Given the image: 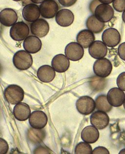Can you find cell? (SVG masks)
I'll return each instance as SVG.
<instances>
[{
  "instance_id": "38",
  "label": "cell",
  "mask_w": 125,
  "mask_h": 154,
  "mask_svg": "<svg viewBox=\"0 0 125 154\" xmlns=\"http://www.w3.org/2000/svg\"><path fill=\"white\" fill-rule=\"evenodd\" d=\"M125 154V149H122V150L120 151V152H119V154Z\"/></svg>"
},
{
  "instance_id": "23",
  "label": "cell",
  "mask_w": 125,
  "mask_h": 154,
  "mask_svg": "<svg viewBox=\"0 0 125 154\" xmlns=\"http://www.w3.org/2000/svg\"><path fill=\"white\" fill-rule=\"evenodd\" d=\"M99 133L97 128L93 126H88L84 128L81 133V138L87 143H94L99 139Z\"/></svg>"
},
{
  "instance_id": "11",
  "label": "cell",
  "mask_w": 125,
  "mask_h": 154,
  "mask_svg": "<svg viewBox=\"0 0 125 154\" xmlns=\"http://www.w3.org/2000/svg\"><path fill=\"white\" fill-rule=\"evenodd\" d=\"M47 115L42 111L33 112L29 118V123L32 128L42 129L45 127L47 122Z\"/></svg>"
},
{
  "instance_id": "7",
  "label": "cell",
  "mask_w": 125,
  "mask_h": 154,
  "mask_svg": "<svg viewBox=\"0 0 125 154\" xmlns=\"http://www.w3.org/2000/svg\"><path fill=\"white\" fill-rule=\"evenodd\" d=\"M41 16L46 19L53 18L58 11L59 6L54 0H45L39 7Z\"/></svg>"
},
{
  "instance_id": "19",
  "label": "cell",
  "mask_w": 125,
  "mask_h": 154,
  "mask_svg": "<svg viewBox=\"0 0 125 154\" xmlns=\"http://www.w3.org/2000/svg\"><path fill=\"white\" fill-rule=\"evenodd\" d=\"M69 59L66 55L59 54L55 56L51 61V66L55 71L58 72H66L69 67Z\"/></svg>"
},
{
  "instance_id": "36",
  "label": "cell",
  "mask_w": 125,
  "mask_h": 154,
  "mask_svg": "<svg viewBox=\"0 0 125 154\" xmlns=\"http://www.w3.org/2000/svg\"><path fill=\"white\" fill-rule=\"evenodd\" d=\"M30 1L32 3L38 4H41L43 3V2H44L45 0H30Z\"/></svg>"
},
{
  "instance_id": "35",
  "label": "cell",
  "mask_w": 125,
  "mask_h": 154,
  "mask_svg": "<svg viewBox=\"0 0 125 154\" xmlns=\"http://www.w3.org/2000/svg\"><path fill=\"white\" fill-rule=\"evenodd\" d=\"M101 3L105 4H109L113 2L114 0H98Z\"/></svg>"
},
{
  "instance_id": "17",
  "label": "cell",
  "mask_w": 125,
  "mask_h": 154,
  "mask_svg": "<svg viewBox=\"0 0 125 154\" xmlns=\"http://www.w3.org/2000/svg\"><path fill=\"white\" fill-rule=\"evenodd\" d=\"M18 15L11 8H5L0 12V23L4 26H12L17 22Z\"/></svg>"
},
{
  "instance_id": "8",
  "label": "cell",
  "mask_w": 125,
  "mask_h": 154,
  "mask_svg": "<svg viewBox=\"0 0 125 154\" xmlns=\"http://www.w3.org/2000/svg\"><path fill=\"white\" fill-rule=\"evenodd\" d=\"M102 40L106 46L109 47H115L120 43L121 36L116 29L109 28L103 32Z\"/></svg>"
},
{
  "instance_id": "1",
  "label": "cell",
  "mask_w": 125,
  "mask_h": 154,
  "mask_svg": "<svg viewBox=\"0 0 125 154\" xmlns=\"http://www.w3.org/2000/svg\"><path fill=\"white\" fill-rule=\"evenodd\" d=\"M13 63L15 68L21 71L29 69L33 64L32 57L29 52L20 50L14 54Z\"/></svg>"
},
{
  "instance_id": "5",
  "label": "cell",
  "mask_w": 125,
  "mask_h": 154,
  "mask_svg": "<svg viewBox=\"0 0 125 154\" xmlns=\"http://www.w3.org/2000/svg\"><path fill=\"white\" fill-rule=\"evenodd\" d=\"M29 34V29L23 22H19L12 26L10 30V36L16 41L25 40Z\"/></svg>"
},
{
  "instance_id": "6",
  "label": "cell",
  "mask_w": 125,
  "mask_h": 154,
  "mask_svg": "<svg viewBox=\"0 0 125 154\" xmlns=\"http://www.w3.org/2000/svg\"><path fill=\"white\" fill-rule=\"evenodd\" d=\"M76 107L78 112L84 115L91 114L96 108L95 101L88 96L80 97L76 102Z\"/></svg>"
},
{
  "instance_id": "15",
  "label": "cell",
  "mask_w": 125,
  "mask_h": 154,
  "mask_svg": "<svg viewBox=\"0 0 125 154\" xmlns=\"http://www.w3.org/2000/svg\"><path fill=\"white\" fill-rule=\"evenodd\" d=\"M41 40L35 35L27 36L23 41V47L26 51L29 54H36L42 48Z\"/></svg>"
},
{
  "instance_id": "27",
  "label": "cell",
  "mask_w": 125,
  "mask_h": 154,
  "mask_svg": "<svg viewBox=\"0 0 125 154\" xmlns=\"http://www.w3.org/2000/svg\"><path fill=\"white\" fill-rule=\"evenodd\" d=\"M107 81L105 79L99 76H94L90 81V87L93 91H103L106 86Z\"/></svg>"
},
{
  "instance_id": "10",
  "label": "cell",
  "mask_w": 125,
  "mask_h": 154,
  "mask_svg": "<svg viewBox=\"0 0 125 154\" xmlns=\"http://www.w3.org/2000/svg\"><path fill=\"white\" fill-rule=\"evenodd\" d=\"M30 30L33 35L39 38H43L46 36L49 32L50 26L46 20L43 19H38L31 23Z\"/></svg>"
},
{
  "instance_id": "12",
  "label": "cell",
  "mask_w": 125,
  "mask_h": 154,
  "mask_svg": "<svg viewBox=\"0 0 125 154\" xmlns=\"http://www.w3.org/2000/svg\"><path fill=\"white\" fill-rule=\"evenodd\" d=\"M91 125L97 129H104L109 123V119L106 112L97 111L94 112L90 117Z\"/></svg>"
},
{
  "instance_id": "26",
  "label": "cell",
  "mask_w": 125,
  "mask_h": 154,
  "mask_svg": "<svg viewBox=\"0 0 125 154\" xmlns=\"http://www.w3.org/2000/svg\"><path fill=\"white\" fill-rule=\"evenodd\" d=\"M95 107L98 111L108 112L112 109V106L108 102L107 96L104 94L98 96L95 99Z\"/></svg>"
},
{
  "instance_id": "21",
  "label": "cell",
  "mask_w": 125,
  "mask_h": 154,
  "mask_svg": "<svg viewBox=\"0 0 125 154\" xmlns=\"http://www.w3.org/2000/svg\"><path fill=\"white\" fill-rule=\"evenodd\" d=\"M55 72L52 67L49 65H43L38 69L37 75L43 82H50L55 76Z\"/></svg>"
},
{
  "instance_id": "2",
  "label": "cell",
  "mask_w": 125,
  "mask_h": 154,
  "mask_svg": "<svg viewBox=\"0 0 125 154\" xmlns=\"http://www.w3.org/2000/svg\"><path fill=\"white\" fill-rule=\"evenodd\" d=\"M6 100L12 105H16L22 101L24 98L23 89L17 85H10L4 91Z\"/></svg>"
},
{
  "instance_id": "22",
  "label": "cell",
  "mask_w": 125,
  "mask_h": 154,
  "mask_svg": "<svg viewBox=\"0 0 125 154\" xmlns=\"http://www.w3.org/2000/svg\"><path fill=\"white\" fill-rule=\"evenodd\" d=\"M76 40L83 48H88L95 40V36L90 30L84 29L78 33Z\"/></svg>"
},
{
  "instance_id": "28",
  "label": "cell",
  "mask_w": 125,
  "mask_h": 154,
  "mask_svg": "<svg viewBox=\"0 0 125 154\" xmlns=\"http://www.w3.org/2000/svg\"><path fill=\"white\" fill-rule=\"evenodd\" d=\"M92 151L91 146L85 141L79 143L75 149V153L76 154H90Z\"/></svg>"
},
{
  "instance_id": "31",
  "label": "cell",
  "mask_w": 125,
  "mask_h": 154,
  "mask_svg": "<svg viewBox=\"0 0 125 154\" xmlns=\"http://www.w3.org/2000/svg\"><path fill=\"white\" fill-rule=\"evenodd\" d=\"M9 150L8 142L3 138L0 137V154H6Z\"/></svg>"
},
{
  "instance_id": "30",
  "label": "cell",
  "mask_w": 125,
  "mask_h": 154,
  "mask_svg": "<svg viewBox=\"0 0 125 154\" xmlns=\"http://www.w3.org/2000/svg\"><path fill=\"white\" fill-rule=\"evenodd\" d=\"M116 82L119 88L123 91H125V72H123L119 75Z\"/></svg>"
},
{
  "instance_id": "14",
  "label": "cell",
  "mask_w": 125,
  "mask_h": 154,
  "mask_svg": "<svg viewBox=\"0 0 125 154\" xmlns=\"http://www.w3.org/2000/svg\"><path fill=\"white\" fill-rule=\"evenodd\" d=\"M89 54L94 59L104 58L108 53L107 46L101 41H95L90 46Z\"/></svg>"
},
{
  "instance_id": "4",
  "label": "cell",
  "mask_w": 125,
  "mask_h": 154,
  "mask_svg": "<svg viewBox=\"0 0 125 154\" xmlns=\"http://www.w3.org/2000/svg\"><path fill=\"white\" fill-rule=\"evenodd\" d=\"M114 10L108 4H100L94 9V15L102 22L107 23L112 20L114 17Z\"/></svg>"
},
{
  "instance_id": "39",
  "label": "cell",
  "mask_w": 125,
  "mask_h": 154,
  "mask_svg": "<svg viewBox=\"0 0 125 154\" xmlns=\"http://www.w3.org/2000/svg\"><path fill=\"white\" fill-rule=\"evenodd\" d=\"M13 1H16V2H19V1H22V0H13Z\"/></svg>"
},
{
  "instance_id": "13",
  "label": "cell",
  "mask_w": 125,
  "mask_h": 154,
  "mask_svg": "<svg viewBox=\"0 0 125 154\" xmlns=\"http://www.w3.org/2000/svg\"><path fill=\"white\" fill-rule=\"evenodd\" d=\"M107 97L111 106L120 107L125 101V94L124 91L118 88H113L108 91Z\"/></svg>"
},
{
  "instance_id": "25",
  "label": "cell",
  "mask_w": 125,
  "mask_h": 154,
  "mask_svg": "<svg viewBox=\"0 0 125 154\" xmlns=\"http://www.w3.org/2000/svg\"><path fill=\"white\" fill-rule=\"evenodd\" d=\"M45 137V132L42 129L34 128L29 129L27 132V138L32 143L38 144L43 141Z\"/></svg>"
},
{
  "instance_id": "3",
  "label": "cell",
  "mask_w": 125,
  "mask_h": 154,
  "mask_svg": "<svg viewBox=\"0 0 125 154\" xmlns=\"http://www.w3.org/2000/svg\"><path fill=\"white\" fill-rule=\"evenodd\" d=\"M93 69L96 75L105 78L109 75L112 71V64L105 58L97 59L94 63Z\"/></svg>"
},
{
  "instance_id": "33",
  "label": "cell",
  "mask_w": 125,
  "mask_h": 154,
  "mask_svg": "<svg viewBox=\"0 0 125 154\" xmlns=\"http://www.w3.org/2000/svg\"><path fill=\"white\" fill-rule=\"evenodd\" d=\"M118 54L120 58L125 61V42L121 44L119 46Z\"/></svg>"
},
{
  "instance_id": "40",
  "label": "cell",
  "mask_w": 125,
  "mask_h": 154,
  "mask_svg": "<svg viewBox=\"0 0 125 154\" xmlns=\"http://www.w3.org/2000/svg\"><path fill=\"white\" fill-rule=\"evenodd\" d=\"M123 104H124V107L125 109V101H124V103H123Z\"/></svg>"
},
{
  "instance_id": "18",
  "label": "cell",
  "mask_w": 125,
  "mask_h": 154,
  "mask_svg": "<svg viewBox=\"0 0 125 154\" xmlns=\"http://www.w3.org/2000/svg\"><path fill=\"white\" fill-rule=\"evenodd\" d=\"M40 15L39 7L34 4H29L23 9V17L28 22H33L37 20Z\"/></svg>"
},
{
  "instance_id": "20",
  "label": "cell",
  "mask_w": 125,
  "mask_h": 154,
  "mask_svg": "<svg viewBox=\"0 0 125 154\" xmlns=\"http://www.w3.org/2000/svg\"><path fill=\"white\" fill-rule=\"evenodd\" d=\"M31 115L29 106L25 103H20L16 105L13 109V115L16 119L21 122L26 121Z\"/></svg>"
},
{
  "instance_id": "37",
  "label": "cell",
  "mask_w": 125,
  "mask_h": 154,
  "mask_svg": "<svg viewBox=\"0 0 125 154\" xmlns=\"http://www.w3.org/2000/svg\"><path fill=\"white\" fill-rule=\"evenodd\" d=\"M122 20L125 23V11H124L122 14Z\"/></svg>"
},
{
  "instance_id": "32",
  "label": "cell",
  "mask_w": 125,
  "mask_h": 154,
  "mask_svg": "<svg viewBox=\"0 0 125 154\" xmlns=\"http://www.w3.org/2000/svg\"><path fill=\"white\" fill-rule=\"evenodd\" d=\"M91 154H109V152L106 148L104 147H102V146H99V147L95 148V149L92 151Z\"/></svg>"
},
{
  "instance_id": "24",
  "label": "cell",
  "mask_w": 125,
  "mask_h": 154,
  "mask_svg": "<svg viewBox=\"0 0 125 154\" xmlns=\"http://www.w3.org/2000/svg\"><path fill=\"white\" fill-rule=\"evenodd\" d=\"M86 26L88 29L93 33H99L104 29V23L99 21L94 15L89 17L86 21Z\"/></svg>"
},
{
  "instance_id": "34",
  "label": "cell",
  "mask_w": 125,
  "mask_h": 154,
  "mask_svg": "<svg viewBox=\"0 0 125 154\" xmlns=\"http://www.w3.org/2000/svg\"><path fill=\"white\" fill-rule=\"evenodd\" d=\"M59 3L63 7H69L74 5L77 0H58Z\"/></svg>"
},
{
  "instance_id": "29",
  "label": "cell",
  "mask_w": 125,
  "mask_h": 154,
  "mask_svg": "<svg viewBox=\"0 0 125 154\" xmlns=\"http://www.w3.org/2000/svg\"><path fill=\"white\" fill-rule=\"evenodd\" d=\"M112 5L114 9L118 12H124L125 11V0H114Z\"/></svg>"
},
{
  "instance_id": "9",
  "label": "cell",
  "mask_w": 125,
  "mask_h": 154,
  "mask_svg": "<svg viewBox=\"0 0 125 154\" xmlns=\"http://www.w3.org/2000/svg\"><path fill=\"white\" fill-rule=\"evenodd\" d=\"M66 56L69 60L77 61L82 59L84 54L83 48L76 42H72L67 45L65 50Z\"/></svg>"
},
{
  "instance_id": "16",
  "label": "cell",
  "mask_w": 125,
  "mask_h": 154,
  "mask_svg": "<svg viewBox=\"0 0 125 154\" xmlns=\"http://www.w3.org/2000/svg\"><path fill=\"white\" fill-rule=\"evenodd\" d=\"M55 20L58 25L60 26L67 27L73 23L74 14L69 9H61L56 14Z\"/></svg>"
}]
</instances>
